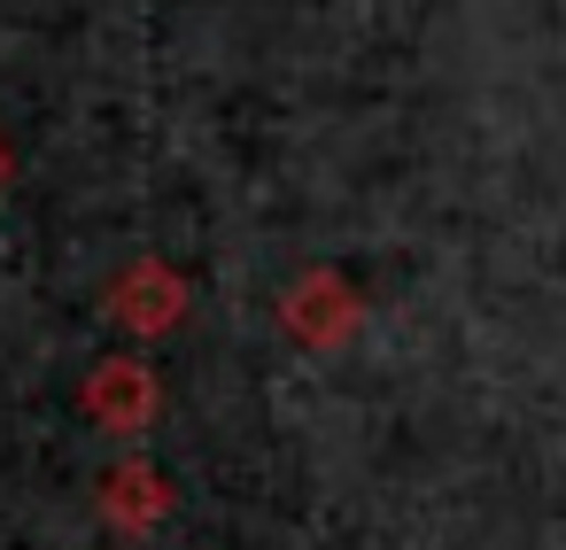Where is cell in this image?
Instances as JSON below:
<instances>
[{"instance_id":"3","label":"cell","mask_w":566,"mask_h":550,"mask_svg":"<svg viewBox=\"0 0 566 550\" xmlns=\"http://www.w3.org/2000/svg\"><path fill=\"white\" fill-rule=\"evenodd\" d=\"M164 473H148V465H117L109 480H102V511L117 519V527H156L164 519Z\"/></svg>"},{"instance_id":"2","label":"cell","mask_w":566,"mask_h":550,"mask_svg":"<svg viewBox=\"0 0 566 550\" xmlns=\"http://www.w3.org/2000/svg\"><path fill=\"white\" fill-rule=\"evenodd\" d=\"M86 411H94L102 426H117V434L148 426V411H156V380H148V364H133V357L94 364V380H86Z\"/></svg>"},{"instance_id":"1","label":"cell","mask_w":566,"mask_h":550,"mask_svg":"<svg viewBox=\"0 0 566 550\" xmlns=\"http://www.w3.org/2000/svg\"><path fill=\"white\" fill-rule=\"evenodd\" d=\"M179 303H187V287H179V272L156 264V256H140V264H125V272L109 279V318H125L133 334H164V326L179 318Z\"/></svg>"}]
</instances>
